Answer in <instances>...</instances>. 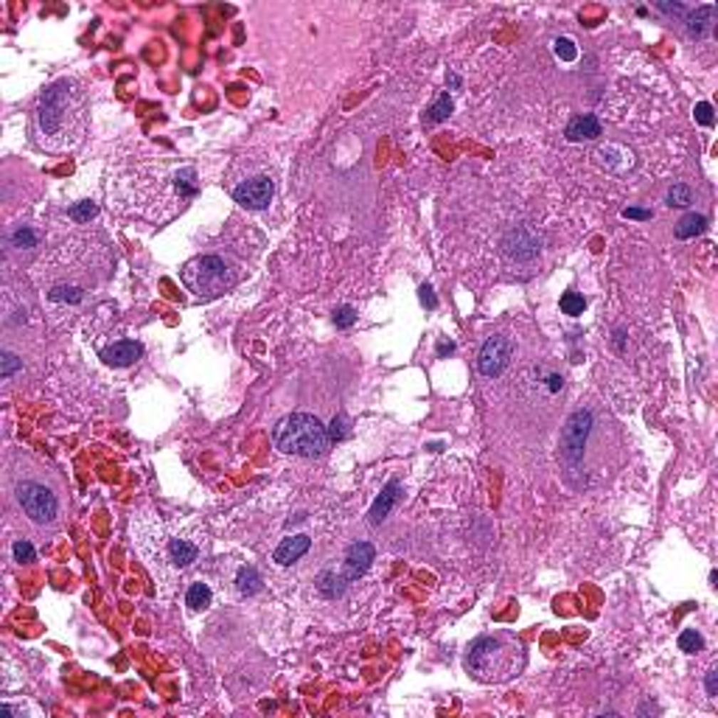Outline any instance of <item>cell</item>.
Segmentation results:
<instances>
[{"label": "cell", "instance_id": "obj_3", "mask_svg": "<svg viewBox=\"0 0 718 718\" xmlns=\"http://www.w3.org/2000/svg\"><path fill=\"white\" fill-rule=\"evenodd\" d=\"M528 651L514 631H491L477 637L466 651V671L483 685H502L525 671Z\"/></svg>", "mask_w": 718, "mask_h": 718}, {"label": "cell", "instance_id": "obj_23", "mask_svg": "<svg viewBox=\"0 0 718 718\" xmlns=\"http://www.w3.org/2000/svg\"><path fill=\"white\" fill-rule=\"evenodd\" d=\"M48 298H51V301H62V303H79V301L85 298V292L76 289V286H53V289L48 292Z\"/></svg>", "mask_w": 718, "mask_h": 718}, {"label": "cell", "instance_id": "obj_21", "mask_svg": "<svg viewBox=\"0 0 718 718\" xmlns=\"http://www.w3.org/2000/svg\"><path fill=\"white\" fill-rule=\"evenodd\" d=\"M702 645H704V640H702V634L696 628H685L679 634V648L685 654H696V651H702Z\"/></svg>", "mask_w": 718, "mask_h": 718}, {"label": "cell", "instance_id": "obj_7", "mask_svg": "<svg viewBox=\"0 0 718 718\" xmlns=\"http://www.w3.org/2000/svg\"><path fill=\"white\" fill-rule=\"evenodd\" d=\"M230 194H233V199H236L241 208H247V211H261V208H267L269 202H272V197H275V182H272L267 175H253V177L236 182V185L230 188Z\"/></svg>", "mask_w": 718, "mask_h": 718}, {"label": "cell", "instance_id": "obj_34", "mask_svg": "<svg viewBox=\"0 0 718 718\" xmlns=\"http://www.w3.org/2000/svg\"><path fill=\"white\" fill-rule=\"evenodd\" d=\"M421 303H424V306H430V309H435V306H438V301H435V295H432V289H430L427 283L421 286Z\"/></svg>", "mask_w": 718, "mask_h": 718}, {"label": "cell", "instance_id": "obj_24", "mask_svg": "<svg viewBox=\"0 0 718 718\" xmlns=\"http://www.w3.org/2000/svg\"><path fill=\"white\" fill-rule=\"evenodd\" d=\"M553 51H556V56H558L561 62H576V59H578V48H576V43H573L570 37H558V40L553 43Z\"/></svg>", "mask_w": 718, "mask_h": 718}, {"label": "cell", "instance_id": "obj_36", "mask_svg": "<svg viewBox=\"0 0 718 718\" xmlns=\"http://www.w3.org/2000/svg\"><path fill=\"white\" fill-rule=\"evenodd\" d=\"M707 693L710 696H718V671H707Z\"/></svg>", "mask_w": 718, "mask_h": 718}, {"label": "cell", "instance_id": "obj_33", "mask_svg": "<svg viewBox=\"0 0 718 718\" xmlns=\"http://www.w3.org/2000/svg\"><path fill=\"white\" fill-rule=\"evenodd\" d=\"M328 438H334V441L345 438V418H343V415L331 421V432H328Z\"/></svg>", "mask_w": 718, "mask_h": 718}, {"label": "cell", "instance_id": "obj_25", "mask_svg": "<svg viewBox=\"0 0 718 718\" xmlns=\"http://www.w3.org/2000/svg\"><path fill=\"white\" fill-rule=\"evenodd\" d=\"M583 309H586V301H583V295H578V292H567V295L561 298V312L564 314L578 317V314H583Z\"/></svg>", "mask_w": 718, "mask_h": 718}, {"label": "cell", "instance_id": "obj_14", "mask_svg": "<svg viewBox=\"0 0 718 718\" xmlns=\"http://www.w3.org/2000/svg\"><path fill=\"white\" fill-rule=\"evenodd\" d=\"M399 496H402V486L393 480V483H387L385 486V491L376 496V502H373V508H370V525H379V522H385L387 519V514L393 511V505L399 502Z\"/></svg>", "mask_w": 718, "mask_h": 718}, {"label": "cell", "instance_id": "obj_13", "mask_svg": "<svg viewBox=\"0 0 718 718\" xmlns=\"http://www.w3.org/2000/svg\"><path fill=\"white\" fill-rule=\"evenodd\" d=\"M137 357H140V345L132 343V340L113 343L110 348L101 351V359H104L107 365H115V368H127V365H132Z\"/></svg>", "mask_w": 718, "mask_h": 718}, {"label": "cell", "instance_id": "obj_4", "mask_svg": "<svg viewBox=\"0 0 718 718\" xmlns=\"http://www.w3.org/2000/svg\"><path fill=\"white\" fill-rule=\"evenodd\" d=\"M328 430L323 427L320 418L309 412H292L281 418L272 430V444L283 454L295 457H320L328 449Z\"/></svg>", "mask_w": 718, "mask_h": 718}, {"label": "cell", "instance_id": "obj_8", "mask_svg": "<svg viewBox=\"0 0 718 718\" xmlns=\"http://www.w3.org/2000/svg\"><path fill=\"white\" fill-rule=\"evenodd\" d=\"M589 427H592V412H586V410H578L567 418V427L561 432V457L570 466H576L583 457V444H586Z\"/></svg>", "mask_w": 718, "mask_h": 718}, {"label": "cell", "instance_id": "obj_16", "mask_svg": "<svg viewBox=\"0 0 718 718\" xmlns=\"http://www.w3.org/2000/svg\"><path fill=\"white\" fill-rule=\"evenodd\" d=\"M348 576L343 570H323L317 578H314V589L323 595V598H340L348 586Z\"/></svg>", "mask_w": 718, "mask_h": 718}, {"label": "cell", "instance_id": "obj_11", "mask_svg": "<svg viewBox=\"0 0 718 718\" xmlns=\"http://www.w3.org/2000/svg\"><path fill=\"white\" fill-rule=\"evenodd\" d=\"M373 556H376V550H373L370 541H357V544L348 547L345 561H343V573L348 576V581H357V578H362L368 573Z\"/></svg>", "mask_w": 718, "mask_h": 718}, {"label": "cell", "instance_id": "obj_17", "mask_svg": "<svg viewBox=\"0 0 718 718\" xmlns=\"http://www.w3.org/2000/svg\"><path fill=\"white\" fill-rule=\"evenodd\" d=\"M567 140H573V143H581V140H595L598 135H600V121L595 118V115H578V118H573L570 124H567Z\"/></svg>", "mask_w": 718, "mask_h": 718}, {"label": "cell", "instance_id": "obj_18", "mask_svg": "<svg viewBox=\"0 0 718 718\" xmlns=\"http://www.w3.org/2000/svg\"><path fill=\"white\" fill-rule=\"evenodd\" d=\"M211 600H214V592H211V586L202 581H194L188 586V592H185V606H191L194 612H199V609H208L211 606Z\"/></svg>", "mask_w": 718, "mask_h": 718}, {"label": "cell", "instance_id": "obj_2", "mask_svg": "<svg viewBox=\"0 0 718 718\" xmlns=\"http://www.w3.org/2000/svg\"><path fill=\"white\" fill-rule=\"evenodd\" d=\"M31 130L37 146L51 155L73 152L88 132V90L79 79L62 76L40 93Z\"/></svg>", "mask_w": 718, "mask_h": 718}, {"label": "cell", "instance_id": "obj_10", "mask_svg": "<svg viewBox=\"0 0 718 718\" xmlns=\"http://www.w3.org/2000/svg\"><path fill=\"white\" fill-rule=\"evenodd\" d=\"M508 359H511V340L502 337V334H494L486 340V345L480 348V359H477V368L486 379H494L499 376L505 368H508Z\"/></svg>", "mask_w": 718, "mask_h": 718}, {"label": "cell", "instance_id": "obj_30", "mask_svg": "<svg viewBox=\"0 0 718 718\" xmlns=\"http://www.w3.org/2000/svg\"><path fill=\"white\" fill-rule=\"evenodd\" d=\"M693 115H696V121H699L702 127H713V124H716L713 107H710L707 101H699V104H696V110H693Z\"/></svg>", "mask_w": 718, "mask_h": 718}, {"label": "cell", "instance_id": "obj_5", "mask_svg": "<svg viewBox=\"0 0 718 718\" xmlns=\"http://www.w3.org/2000/svg\"><path fill=\"white\" fill-rule=\"evenodd\" d=\"M182 283L197 298L211 301L239 283V269L222 256H197L182 267Z\"/></svg>", "mask_w": 718, "mask_h": 718}, {"label": "cell", "instance_id": "obj_6", "mask_svg": "<svg viewBox=\"0 0 718 718\" xmlns=\"http://www.w3.org/2000/svg\"><path fill=\"white\" fill-rule=\"evenodd\" d=\"M17 502L23 508V514L34 522V525H51L59 516V499L43 483L26 480L17 486Z\"/></svg>", "mask_w": 718, "mask_h": 718}, {"label": "cell", "instance_id": "obj_19", "mask_svg": "<svg viewBox=\"0 0 718 718\" xmlns=\"http://www.w3.org/2000/svg\"><path fill=\"white\" fill-rule=\"evenodd\" d=\"M704 227H707V217L704 214H687V217L679 219L673 233H676V239H693V236L704 233Z\"/></svg>", "mask_w": 718, "mask_h": 718}, {"label": "cell", "instance_id": "obj_12", "mask_svg": "<svg viewBox=\"0 0 718 718\" xmlns=\"http://www.w3.org/2000/svg\"><path fill=\"white\" fill-rule=\"evenodd\" d=\"M309 547H312V538L306 536V534H298V536L283 538V541L275 547L272 558H275V564L289 567V564H295L298 558H303V556L309 553Z\"/></svg>", "mask_w": 718, "mask_h": 718}, {"label": "cell", "instance_id": "obj_32", "mask_svg": "<svg viewBox=\"0 0 718 718\" xmlns=\"http://www.w3.org/2000/svg\"><path fill=\"white\" fill-rule=\"evenodd\" d=\"M20 365H23V362L14 357V354H3V370H0V376H3V379H9V376L20 368Z\"/></svg>", "mask_w": 718, "mask_h": 718}, {"label": "cell", "instance_id": "obj_22", "mask_svg": "<svg viewBox=\"0 0 718 718\" xmlns=\"http://www.w3.org/2000/svg\"><path fill=\"white\" fill-rule=\"evenodd\" d=\"M449 115H452V98H449V93H444V95H438V101L430 107V121L432 124H441V121H447Z\"/></svg>", "mask_w": 718, "mask_h": 718}, {"label": "cell", "instance_id": "obj_29", "mask_svg": "<svg viewBox=\"0 0 718 718\" xmlns=\"http://www.w3.org/2000/svg\"><path fill=\"white\" fill-rule=\"evenodd\" d=\"M11 550H14V558H17V561H20V564H23V561H34V556H37V553H34V547H31V541H28V538H17V541H14V547H11Z\"/></svg>", "mask_w": 718, "mask_h": 718}, {"label": "cell", "instance_id": "obj_35", "mask_svg": "<svg viewBox=\"0 0 718 718\" xmlns=\"http://www.w3.org/2000/svg\"><path fill=\"white\" fill-rule=\"evenodd\" d=\"M626 219H651V211H640V208H626L623 211Z\"/></svg>", "mask_w": 718, "mask_h": 718}, {"label": "cell", "instance_id": "obj_1", "mask_svg": "<svg viewBox=\"0 0 718 718\" xmlns=\"http://www.w3.org/2000/svg\"><path fill=\"white\" fill-rule=\"evenodd\" d=\"M135 547L157 581L172 583L188 573L208 553V534L202 522L163 519L155 511H137L130 522Z\"/></svg>", "mask_w": 718, "mask_h": 718}, {"label": "cell", "instance_id": "obj_9", "mask_svg": "<svg viewBox=\"0 0 718 718\" xmlns=\"http://www.w3.org/2000/svg\"><path fill=\"white\" fill-rule=\"evenodd\" d=\"M502 250H505V256L511 261H534L538 256V250H541V239H538V233L534 227L516 224V227H511L505 233Z\"/></svg>", "mask_w": 718, "mask_h": 718}, {"label": "cell", "instance_id": "obj_28", "mask_svg": "<svg viewBox=\"0 0 718 718\" xmlns=\"http://www.w3.org/2000/svg\"><path fill=\"white\" fill-rule=\"evenodd\" d=\"M95 202H76L73 208H71V219H76V222H90L93 217H95Z\"/></svg>", "mask_w": 718, "mask_h": 718}, {"label": "cell", "instance_id": "obj_31", "mask_svg": "<svg viewBox=\"0 0 718 718\" xmlns=\"http://www.w3.org/2000/svg\"><path fill=\"white\" fill-rule=\"evenodd\" d=\"M334 323H337V328H348V326L357 323V312H354L351 306H340V309L334 312Z\"/></svg>", "mask_w": 718, "mask_h": 718}, {"label": "cell", "instance_id": "obj_20", "mask_svg": "<svg viewBox=\"0 0 718 718\" xmlns=\"http://www.w3.org/2000/svg\"><path fill=\"white\" fill-rule=\"evenodd\" d=\"M716 17V9L713 6H699L693 14H687V28L693 37H704V28L713 23Z\"/></svg>", "mask_w": 718, "mask_h": 718}, {"label": "cell", "instance_id": "obj_26", "mask_svg": "<svg viewBox=\"0 0 718 718\" xmlns=\"http://www.w3.org/2000/svg\"><path fill=\"white\" fill-rule=\"evenodd\" d=\"M690 199H693V194H690V188L687 185H673L671 191H668V205H676V208H685V205H690Z\"/></svg>", "mask_w": 718, "mask_h": 718}, {"label": "cell", "instance_id": "obj_15", "mask_svg": "<svg viewBox=\"0 0 718 718\" xmlns=\"http://www.w3.org/2000/svg\"><path fill=\"white\" fill-rule=\"evenodd\" d=\"M261 586H264V578H261V573H259L253 564H241V567L236 570V576H233V589H236V595L250 598V595L261 592Z\"/></svg>", "mask_w": 718, "mask_h": 718}, {"label": "cell", "instance_id": "obj_27", "mask_svg": "<svg viewBox=\"0 0 718 718\" xmlns=\"http://www.w3.org/2000/svg\"><path fill=\"white\" fill-rule=\"evenodd\" d=\"M9 241H11L14 247H34V244H37V233H34L31 227H20V230H14V233L9 236Z\"/></svg>", "mask_w": 718, "mask_h": 718}]
</instances>
